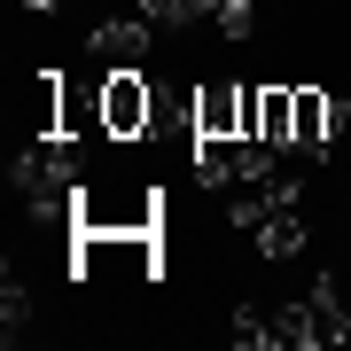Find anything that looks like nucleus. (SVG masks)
Here are the masks:
<instances>
[{
    "instance_id": "1",
    "label": "nucleus",
    "mask_w": 351,
    "mask_h": 351,
    "mask_svg": "<svg viewBox=\"0 0 351 351\" xmlns=\"http://www.w3.org/2000/svg\"><path fill=\"white\" fill-rule=\"evenodd\" d=\"M274 141H250V133H195V180L203 188H258L274 180Z\"/></svg>"
},
{
    "instance_id": "2",
    "label": "nucleus",
    "mask_w": 351,
    "mask_h": 351,
    "mask_svg": "<svg viewBox=\"0 0 351 351\" xmlns=\"http://www.w3.org/2000/svg\"><path fill=\"white\" fill-rule=\"evenodd\" d=\"M156 125V86L141 71H110L101 78V133L110 141H149Z\"/></svg>"
},
{
    "instance_id": "3",
    "label": "nucleus",
    "mask_w": 351,
    "mask_h": 351,
    "mask_svg": "<svg viewBox=\"0 0 351 351\" xmlns=\"http://www.w3.org/2000/svg\"><path fill=\"white\" fill-rule=\"evenodd\" d=\"M86 47L101 55V63H110V71H141V63H149V47H156V24H149V16H101V24L86 32Z\"/></svg>"
},
{
    "instance_id": "4",
    "label": "nucleus",
    "mask_w": 351,
    "mask_h": 351,
    "mask_svg": "<svg viewBox=\"0 0 351 351\" xmlns=\"http://www.w3.org/2000/svg\"><path fill=\"white\" fill-rule=\"evenodd\" d=\"M343 133V101L320 86H297V125H289V149L297 156H328V141Z\"/></svg>"
},
{
    "instance_id": "5",
    "label": "nucleus",
    "mask_w": 351,
    "mask_h": 351,
    "mask_svg": "<svg viewBox=\"0 0 351 351\" xmlns=\"http://www.w3.org/2000/svg\"><path fill=\"white\" fill-rule=\"evenodd\" d=\"M250 234H258V250H265V258H304L313 226H304V203H289V211H265Z\"/></svg>"
},
{
    "instance_id": "6",
    "label": "nucleus",
    "mask_w": 351,
    "mask_h": 351,
    "mask_svg": "<svg viewBox=\"0 0 351 351\" xmlns=\"http://www.w3.org/2000/svg\"><path fill=\"white\" fill-rule=\"evenodd\" d=\"M195 133H242V86L203 78L195 86Z\"/></svg>"
},
{
    "instance_id": "7",
    "label": "nucleus",
    "mask_w": 351,
    "mask_h": 351,
    "mask_svg": "<svg viewBox=\"0 0 351 351\" xmlns=\"http://www.w3.org/2000/svg\"><path fill=\"white\" fill-rule=\"evenodd\" d=\"M289 125H297V86H258V141L289 149Z\"/></svg>"
},
{
    "instance_id": "8",
    "label": "nucleus",
    "mask_w": 351,
    "mask_h": 351,
    "mask_svg": "<svg viewBox=\"0 0 351 351\" xmlns=\"http://www.w3.org/2000/svg\"><path fill=\"white\" fill-rule=\"evenodd\" d=\"M274 343H289V351H313L320 343V320H313V304H274Z\"/></svg>"
},
{
    "instance_id": "9",
    "label": "nucleus",
    "mask_w": 351,
    "mask_h": 351,
    "mask_svg": "<svg viewBox=\"0 0 351 351\" xmlns=\"http://www.w3.org/2000/svg\"><path fill=\"white\" fill-rule=\"evenodd\" d=\"M304 304H313V320H320V343H343V336H351V313H343V297H336L328 281L304 289Z\"/></svg>"
},
{
    "instance_id": "10",
    "label": "nucleus",
    "mask_w": 351,
    "mask_h": 351,
    "mask_svg": "<svg viewBox=\"0 0 351 351\" xmlns=\"http://www.w3.org/2000/svg\"><path fill=\"white\" fill-rule=\"evenodd\" d=\"M242 351H258V343H274V313H258V304H234V328H226Z\"/></svg>"
},
{
    "instance_id": "11",
    "label": "nucleus",
    "mask_w": 351,
    "mask_h": 351,
    "mask_svg": "<svg viewBox=\"0 0 351 351\" xmlns=\"http://www.w3.org/2000/svg\"><path fill=\"white\" fill-rule=\"evenodd\" d=\"M0 320H8V336L32 320V289H24V274H16V265H8V281H0Z\"/></svg>"
},
{
    "instance_id": "12",
    "label": "nucleus",
    "mask_w": 351,
    "mask_h": 351,
    "mask_svg": "<svg viewBox=\"0 0 351 351\" xmlns=\"http://www.w3.org/2000/svg\"><path fill=\"white\" fill-rule=\"evenodd\" d=\"M211 24H219L226 39H250V32H258V0H219Z\"/></svg>"
}]
</instances>
